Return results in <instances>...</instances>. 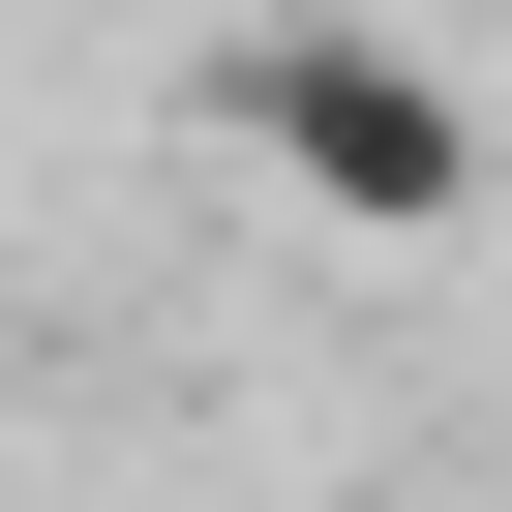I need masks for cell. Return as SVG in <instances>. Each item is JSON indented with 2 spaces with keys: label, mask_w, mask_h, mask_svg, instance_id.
<instances>
[{
  "label": "cell",
  "mask_w": 512,
  "mask_h": 512,
  "mask_svg": "<svg viewBox=\"0 0 512 512\" xmlns=\"http://www.w3.org/2000/svg\"><path fill=\"white\" fill-rule=\"evenodd\" d=\"M211 121L272 151L332 241H452V211H482V91H452L422 31H362V0H272V31L211 61Z\"/></svg>",
  "instance_id": "1"
}]
</instances>
